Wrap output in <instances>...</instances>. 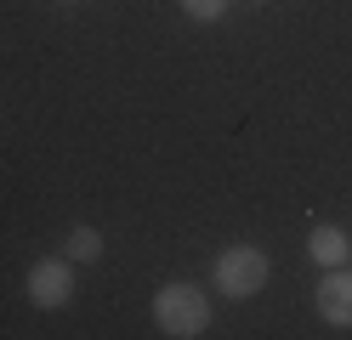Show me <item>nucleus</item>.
Wrapping results in <instances>:
<instances>
[{
	"label": "nucleus",
	"instance_id": "obj_2",
	"mask_svg": "<svg viewBox=\"0 0 352 340\" xmlns=\"http://www.w3.org/2000/svg\"><path fill=\"white\" fill-rule=\"evenodd\" d=\"M153 324H160V335H170V340L205 335V324H210L205 289H193V284H165L160 295H153Z\"/></svg>",
	"mask_w": 352,
	"mask_h": 340
},
{
	"label": "nucleus",
	"instance_id": "obj_4",
	"mask_svg": "<svg viewBox=\"0 0 352 340\" xmlns=\"http://www.w3.org/2000/svg\"><path fill=\"white\" fill-rule=\"evenodd\" d=\"M318 317L324 324H352V272L329 267V278L318 284Z\"/></svg>",
	"mask_w": 352,
	"mask_h": 340
},
{
	"label": "nucleus",
	"instance_id": "obj_5",
	"mask_svg": "<svg viewBox=\"0 0 352 340\" xmlns=\"http://www.w3.org/2000/svg\"><path fill=\"white\" fill-rule=\"evenodd\" d=\"M307 256H313V261H318L324 272H329V267H346V261H352V238L341 233V227L318 221L313 233H307Z\"/></svg>",
	"mask_w": 352,
	"mask_h": 340
},
{
	"label": "nucleus",
	"instance_id": "obj_7",
	"mask_svg": "<svg viewBox=\"0 0 352 340\" xmlns=\"http://www.w3.org/2000/svg\"><path fill=\"white\" fill-rule=\"evenodd\" d=\"M228 6H233V0H182V12H188L193 23H222Z\"/></svg>",
	"mask_w": 352,
	"mask_h": 340
},
{
	"label": "nucleus",
	"instance_id": "obj_1",
	"mask_svg": "<svg viewBox=\"0 0 352 340\" xmlns=\"http://www.w3.org/2000/svg\"><path fill=\"white\" fill-rule=\"evenodd\" d=\"M273 278V261H267V249H256V244H228L222 256L210 261V284L228 295V301H250V295H261Z\"/></svg>",
	"mask_w": 352,
	"mask_h": 340
},
{
	"label": "nucleus",
	"instance_id": "obj_3",
	"mask_svg": "<svg viewBox=\"0 0 352 340\" xmlns=\"http://www.w3.org/2000/svg\"><path fill=\"white\" fill-rule=\"evenodd\" d=\"M23 284H29V301L40 312H57V306H69V295H74V261L69 256H40Z\"/></svg>",
	"mask_w": 352,
	"mask_h": 340
},
{
	"label": "nucleus",
	"instance_id": "obj_8",
	"mask_svg": "<svg viewBox=\"0 0 352 340\" xmlns=\"http://www.w3.org/2000/svg\"><path fill=\"white\" fill-rule=\"evenodd\" d=\"M69 6H74V0H69Z\"/></svg>",
	"mask_w": 352,
	"mask_h": 340
},
{
	"label": "nucleus",
	"instance_id": "obj_6",
	"mask_svg": "<svg viewBox=\"0 0 352 340\" xmlns=\"http://www.w3.org/2000/svg\"><path fill=\"white\" fill-rule=\"evenodd\" d=\"M63 256H69V261H85V267L102 261V233H97V227H74V233L63 238Z\"/></svg>",
	"mask_w": 352,
	"mask_h": 340
}]
</instances>
